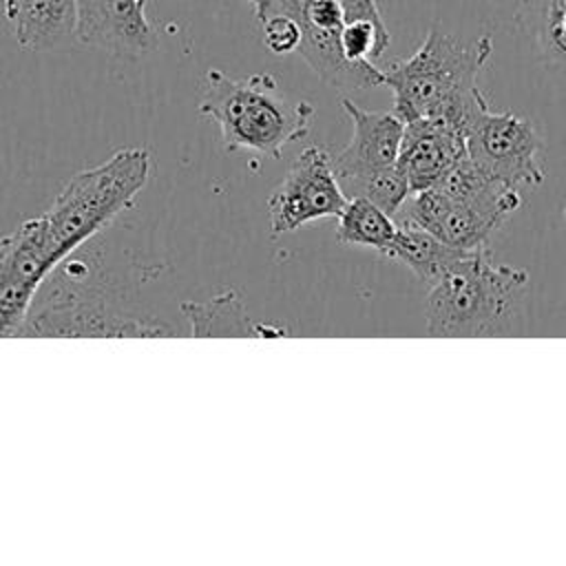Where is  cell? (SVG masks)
Masks as SVG:
<instances>
[{
  "instance_id": "cell-7",
  "label": "cell",
  "mask_w": 566,
  "mask_h": 566,
  "mask_svg": "<svg viewBox=\"0 0 566 566\" xmlns=\"http://www.w3.org/2000/svg\"><path fill=\"white\" fill-rule=\"evenodd\" d=\"M467 157L509 186L535 188L544 181V142L535 126L511 111L489 106L467 133Z\"/></svg>"
},
{
  "instance_id": "cell-16",
  "label": "cell",
  "mask_w": 566,
  "mask_h": 566,
  "mask_svg": "<svg viewBox=\"0 0 566 566\" xmlns=\"http://www.w3.org/2000/svg\"><path fill=\"white\" fill-rule=\"evenodd\" d=\"M400 223L394 214L378 208L365 197H347L345 208L336 217V239L343 245H363L387 254Z\"/></svg>"
},
{
  "instance_id": "cell-21",
  "label": "cell",
  "mask_w": 566,
  "mask_h": 566,
  "mask_svg": "<svg viewBox=\"0 0 566 566\" xmlns=\"http://www.w3.org/2000/svg\"><path fill=\"white\" fill-rule=\"evenodd\" d=\"M263 27V42L265 46L276 53V55H285L298 49L301 44V24L285 15V13H272L265 20H261Z\"/></svg>"
},
{
  "instance_id": "cell-18",
  "label": "cell",
  "mask_w": 566,
  "mask_h": 566,
  "mask_svg": "<svg viewBox=\"0 0 566 566\" xmlns=\"http://www.w3.org/2000/svg\"><path fill=\"white\" fill-rule=\"evenodd\" d=\"M181 312L190 318L192 336H263V327L250 323L237 292H223L203 303H181Z\"/></svg>"
},
{
  "instance_id": "cell-25",
  "label": "cell",
  "mask_w": 566,
  "mask_h": 566,
  "mask_svg": "<svg viewBox=\"0 0 566 566\" xmlns=\"http://www.w3.org/2000/svg\"><path fill=\"white\" fill-rule=\"evenodd\" d=\"M564 219H566V206H564Z\"/></svg>"
},
{
  "instance_id": "cell-5",
  "label": "cell",
  "mask_w": 566,
  "mask_h": 566,
  "mask_svg": "<svg viewBox=\"0 0 566 566\" xmlns=\"http://www.w3.org/2000/svg\"><path fill=\"white\" fill-rule=\"evenodd\" d=\"M93 265L84 259L66 263L64 272H51V287L42 303L31 305L18 336H164L170 325L111 312L93 283Z\"/></svg>"
},
{
  "instance_id": "cell-10",
  "label": "cell",
  "mask_w": 566,
  "mask_h": 566,
  "mask_svg": "<svg viewBox=\"0 0 566 566\" xmlns=\"http://www.w3.org/2000/svg\"><path fill=\"white\" fill-rule=\"evenodd\" d=\"M340 106L352 119V139L332 157L338 181L345 184L396 166L405 122L394 111H367L349 97H343Z\"/></svg>"
},
{
  "instance_id": "cell-14",
  "label": "cell",
  "mask_w": 566,
  "mask_h": 566,
  "mask_svg": "<svg viewBox=\"0 0 566 566\" xmlns=\"http://www.w3.org/2000/svg\"><path fill=\"white\" fill-rule=\"evenodd\" d=\"M301 24V44L296 53L310 64V69L329 86L338 91L374 88L385 84V71L374 62L349 60L340 44V29H321L305 20Z\"/></svg>"
},
{
  "instance_id": "cell-24",
  "label": "cell",
  "mask_w": 566,
  "mask_h": 566,
  "mask_svg": "<svg viewBox=\"0 0 566 566\" xmlns=\"http://www.w3.org/2000/svg\"><path fill=\"white\" fill-rule=\"evenodd\" d=\"M243 2H250L252 7H254V15H256V20L265 13V7H268V2L270 0H243Z\"/></svg>"
},
{
  "instance_id": "cell-19",
  "label": "cell",
  "mask_w": 566,
  "mask_h": 566,
  "mask_svg": "<svg viewBox=\"0 0 566 566\" xmlns=\"http://www.w3.org/2000/svg\"><path fill=\"white\" fill-rule=\"evenodd\" d=\"M347 197H365L389 214H398L411 195V188L398 166L340 184Z\"/></svg>"
},
{
  "instance_id": "cell-6",
  "label": "cell",
  "mask_w": 566,
  "mask_h": 566,
  "mask_svg": "<svg viewBox=\"0 0 566 566\" xmlns=\"http://www.w3.org/2000/svg\"><path fill=\"white\" fill-rule=\"evenodd\" d=\"M64 259L55 250L44 217L22 221L0 241V338L18 336L35 292Z\"/></svg>"
},
{
  "instance_id": "cell-13",
  "label": "cell",
  "mask_w": 566,
  "mask_h": 566,
  "mask_svg": "<svg viewBox=\"0 0 566 566\" xmlns=\"http://www.w3.org/2000/svg\"><path fill=\"white\" fill-rule=\"evenodd\" d=\"M20 49L62 51L77 42V0H2Z\"/></svg>"
},
{
  "instance_id": "cell-8",
  "label": "cell",
  "mask_w": 566,
  "mask_h": 566,
  "mask_svg": "<svg viewBox=\"0 0 566 566\" xmlns=\"http://www.w3.org/2000/svg\"><path fill=\"white\" fill-rule=\"evenodd\" d=\"M347 203L329 153L312 144L298 153L283 181L270 192L268 217L272 237H281L303 223L338 217Z\"/></svg>"
},
{
  "instance_id": "cell-3",
  "label": "cell",
  "mask_w": 566,
  "mask_h": 566,
  "mask_svg": "<svg viewBox=\"0 0 566 566\" xmlns=\"http://www.w3.org/2000/svg\"><path fill=\"white\" fill-rule=\"evenodd\" d=\"M199 113L219 126L226 150H252L274 159L287 144L303 139L314 119V106L287 97L274 75L230 77L219 69L206 73Z\"/></svg>"
},
{
  "instance_id": "cell-4",
  "label": "cell",
  "mask_w": 566,
  "mask_h": 566,
  "mask_svg": "<svg viewBox=\"0 0 566 566\" xmlns=\"http://www.w3.org/2000/svg\"><path fill=\"white\" fill-rule=\"evenodd\" d=\"M148 177L150 153L146 148H122L102 164L75 172L62 186L51 208L42 212L60 256L69 259L119 212L133 206Z\"/></svg>"
},
{
  "instance_id": "cell-17",
  "label": "cell",
  "mask_w": 566,
  "mask_h": 566,
  "mask_svg": "<svg viewBox=\"0 0 566 566\" xmlns=\"http://www.w3.org/2000/svg\"><path fill=\"white\" fill-rule=\"evenodd\" d=\"M515 24L548 62L566 66V0H517Z\"/></svg>"
},
{
  "instance_id": "cell-22",
  "label": "cell",
  "mask_w": 566,
  "mask_h": 566,
  "mask_svg": "<svg viewBox=\"0 0 566 566\" xmlns=\"http://www.w3.org/2000/svg\"><path fill=\"white\" fill-rule=\"evenodd\" d=\"M298 20H305L321 29H340L345 24L343 11L336 0H312Z\"/></svg>"
},
{
  "instance_id": "cell-20",
  "label": "cell",
  "mask_w": 566,
  "mask_h": 566,
  "mask_svg": "<svg viewBox=\"0 0 566 566\" xmlns=\"http://www.w3.org/2000/svg\"><path fill=\"white\" fill-rule=\"evenodd\" d=\"M391 35L387 29L376 27L369 20L345 22L340 29V44L349 60L376 62L389 46Z\"/></svg>"
},
{
  "instance_id": "cell-2",
  "label": "cell",
  "mask_w": 566,
  "mask_h": 566,
  "mask_svg": "<svg viewBox=\"0 0 566 566\" xmlns=\"http://www.w3.org/2000/svg\"><path fill=\"white\" fill-rule=\"evenodd\" d=\"M528 292L524 268L495 263L486 245L475 248L427 287L424 332L444 338L509 336L524 321Z\"/></svg>"
},
{
  "instance_id": "cell-1",
  "label": "cell",
  "mask_w": 566,
  "mask_h": 566,
  "mask_svg": "<svg viewBox=\"0 0 566 566\" xmlns=\"http://www.w3.org/2000/svg\"><path fill=\"white\" fill-rule=\"evenodd\" d=\"M491 51L489 35L467 40L431 27L413 55L385 69V86L394 91V113L402 122L438 119L467 135L489 106L478 75Z\"/></svg>"
},
{
  "instance_id": "cell-12",
  "label": "cell",
  "mask_w": 566,
  "mask_h": 566,
  "mask_svg": "<svg viewBox=\"0 0 566 566\" xmlns=\"http://www.w3.org/2000/svg\"><path fill=\"white\" fill-rule=\"evenodd\" d=\"M400 221L413 223L449 245L475 250L486 245V239L502 223L480 210L444 197L438 188L411 192L400 208Z\"/></svg>"
},
{
  "instance_id": "cell-11",
  "label": "cell",
  "mask_w": 566,
  "mask_h": 566,
  "mask_svg": "<svg viewBox=\"0 0 566 566\" xmlns=\"http://www.w3.org/2000/svg\"><path fill=\"white\" fill-rule=\"evenodd\" d=\"M467 157V135L444 122L418 117L405 122L398 168L411 192L436 186L460 159Z\"/></svg>"
},
{
  "instance_id": "cell-9",
  "label": "cell",
  "mask_w": 566,
  "mask_h": 566,
  "mask_svg": "<svg viewBox=\"0 0 566 566\" xmlns=\"http://www.w3.org/2000/svg\"><path fill=\"white\" fill-rule=\"evenodd\" d=\"M77 42L135 60L155 51L159 35L144 0H77Z\"/></svg>"
},
{
  "instance_id": "cell-15",
  "label": "cell",
  "mask_w": 566,
  "mask_h": 566,
  "mask_svg": "<svg viewBox=\"0 0 566 566\" xmlns=\"http://www.w3.org/2000/svg\"><path fill=\"white\" fill-rule=\"evenodd\" d=\"M469 252L444 243L413 223L400 221V230L385 256L405 263L429 287L447 276Z\"/></svg>"
},
{
  "instance_id": "cell-23",
  "label": "cell",
  "mask_w": 566,
  "mask_h": 566,
  "mask_svg": "<svg viewBox=\"0 0 566 566\" xmlns=\"http://www.w3.org/2000/svg\"><path fill=\"white\" fill-rule=\"evenodd\" d=\"M340 11H343V18L345 22H356V20H369L374 22L376 27H385L382 18H380V9L376 4V0H336Z\"/></svg>"
}]
</instances>
